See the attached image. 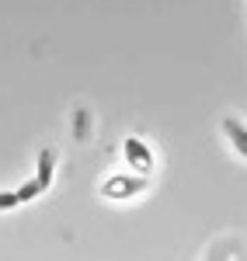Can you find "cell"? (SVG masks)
<instances>
[{
  "mask_svg": "<svg viewBox=\"0 0 247 261\" xmlns=\"http://www.w3.org/2000/svg\"><path fill=\"white\" fill-rule=\"evenodd\" d=\"M146 185V174H140V178H125V174H115V178H108L101 185V195L104 199H129V195H140Z\"/></svg>",
  "mask_w": 247,
  "mask_h": 261,
  "instance_id": "6da1fadb",
  "label": "cell"
},
{
  "mask_svg": "<svg viewBox=\"0 0 247 261\" xmlns=\"http://www.w3.org/2000/svg\"><path fill=\"white\" fill-rule=\"evenodd\" d=\"M125 161H129L132 171H140V174H150V171H153V153H150L146 143L136 140V136L125 140Z\"/></svg>",
  "mask_w": 247,
  "mask_h": 261,
  "instance_id": "7a4b0ae2",
  "label": "cell"
},
{
  "mask_svg": "<svg viewBox=\"0 0 247 261\" xmlns=\"http://www.w3.org/2000/svg\"><path fill=\"white\" fill-rule=\"evenodd\" d=\"M223 133H227V140L233 143V150L240 153V157H247V125H240L237 119H223Z\"/></svg>",
  "mask_w": 247,
  "mask_h": 261,
  "instance_id": "3957f363",
  "label": "cell"
},
{
  "mask_svg": "<svg viewBox=\"0 0 247 261\" xmlns=\"http://www.w3.org/2000/svg\"><path fill=\"white\" fill-rule=\"evenodd\" d=\"M42 185V192L49 188V181H52V150H42V157H39V178H35Z\"/></svg>",
  "mask_w": 247,
  "mask_h": 261,
  "instance_id": "277c9868",
  "label": "cell"
},
{
  "mask_svg": "<svg viewBox=\"0 0 247 261\" xmlns=\"http://www.w3.org/2000/svg\"><path fill=\"white\" fill-rule=\"evenodd\" d=\"M39 192H42V185H39V181H24V185L18 188V199H21V202H32L35 195H39Z\"/></svg>",
  "mask_w": 247,
  "mask_h": 261,
  "instance_id": "5b68a950",
  "label": "cell"
},
{
  "mask_svg": "<svg viewBox=\"0 0 247 261\" xmlns=\"http://www.w3.org/2000/svg\"><path fill=\"white\" fill-rule=\"evenodd\" d=\"M14 205H21L18 192H0V213H4V209H14Z\"/></svg>",
  "mask_w": 247,
  "mask_h": 261,
  "instance_id": "8992f818",
  "label": "cell"
}]
</instances>
